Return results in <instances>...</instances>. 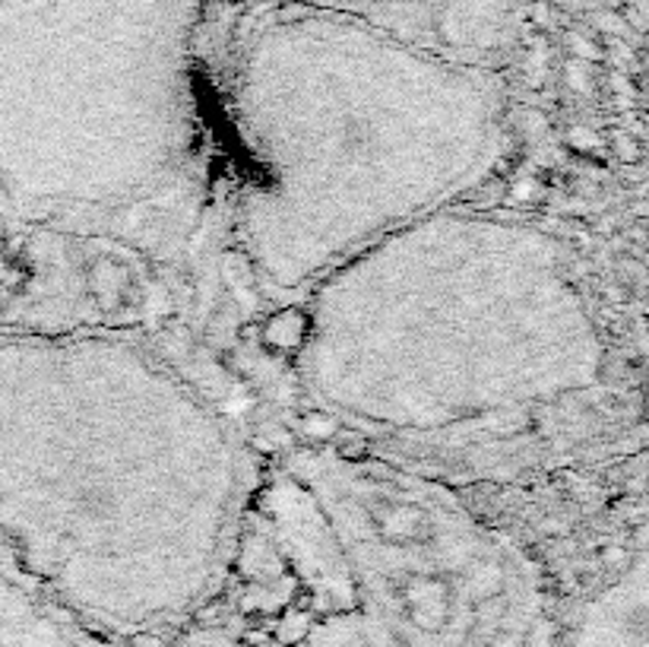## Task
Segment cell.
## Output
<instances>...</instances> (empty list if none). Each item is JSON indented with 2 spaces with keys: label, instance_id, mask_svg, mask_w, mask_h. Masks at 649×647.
<instances>
[{
  "label": "cell",
  "instance_id": "obj_1",
  "mask_svg": "<svg viewBox=\"0 0 649 647\" xmlns=\"http://www.w3.org/2000/svg\"><path fill=\"white\" fill-rule=\"evenodd\" d=\"M295 366L371 454L450 482L586 464L644 432L568 238L466 203L317 282Z\"/></svg>",
  "mask_w": 649,
  "mask_h": 647
},
{
  "label": "cell",
  "instance_id": "obj_2",
  "mask_svg": "<svg viewBox=\"0 0 649 647\" xmlns=\"http://www.w3.org/2000/svg\"><path fill=\"white\" fill-rule=\"evenodd\" d=\"M260 467L134 331L0 339V546L96 638H171L228 588Z\"/></svg>",
  "mask_w": 649,
  "mask_h": 647
},
{
  "label": "cell",
  "instance_id": "obj_3",
  "mask_svg": "<svg viewBox=\"0 0 649 647\" xmlns=\"http://www.w3.org/2000/svg\"><path fill=\"white\" fill-rule=\"evenodd\" d=\"M222 114L242 252L272 302L307 299L393 232L462 207L516 143L497 70L301 0L244 20Z\"/></svg>",
  "mask_w": 649,
  "mask_h": 647
},
{
  "label": "cell",
  "instance_id": "obj_4",
  "mask_svg": "<svg viewBox=\"0 0 649 647\" xmlns=\"http://www.w3.org/2000/svg\"><path fill=\"white\" fill-rule=\"evenodd\" d=\"M228 588L267 647H561L533 553L457 482L371 450L260 473Z\"/></svg>",
  "mask_w": 649,
  "mask_h": 647
},
{
  "label": "cell",
  "instance_id": "obj_5",
  "mask_svg": "<svg viewBox=\"0 0 649 647\" xmlns=\"http://www.w3.org/2000/svg\"><path fill=\"white\" fill-rule=\"evenodd\" d=\"M203 0H0V203L178 260L210 207Z\"/></svg>",
  "mask_w": 649,
  "mask_h": 647
},
{
  "label": "cell",
  "instance_id": "obj_6",
  "mask_svg": "<svg viewBox=\"0 0 649 647\" xmlns=\"http://www.w3.org/2000/svg\"><path fill=\"white\" fill-rule=\"evenodd\" d=\"M355 16L437 57L497 70L526 23L529 0H301Z\"/></svg>",
  "mask_w": 649,
  "mask_h": 647
},
{
  "label": "cell",
  "instance_id": "obj_7",
  "mask_svg": "<svg viewBox=\"0 0 649 647\" xmlns=\"http://www.w3.org/2000/svg\"><path fill=\"white\" fill-rule=\"evenodd\" d=\"M561 647H649V565L644 546L561 616Z\"/></svg>",
  "mask_w": 649,
  "mask_h": 647
},
{
  "label": "cell",
  "instance_id": "obj_8",
  "mask_svg": "<svg viewBox=\"0 0 649 647\" xmlns=\"http://www.w3.org/2000/svg\"><path fill=\"white\" fill-rule=\"evenodd\" d=\"M165 647H267V645H260V642H257V638H250V635H235V632H225V628H206V625L193 628V625H190V628H184V632L171 635Z\"/></svg>",
  "mask_w": 649,
  "mask_h": 647
}]
</instances>
